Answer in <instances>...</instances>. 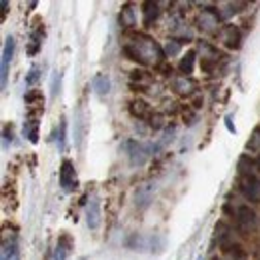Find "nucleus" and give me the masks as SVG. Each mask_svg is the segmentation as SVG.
Instances as JSON below:
<instances>
[{"mask_svg": "<svg viewBox=\"0 0 260 260\" xmlns=\"http://www.w3.org/2000/svg\"><path fill=\"white\" fill-rule=\"evenodd\" d=\"M216 66H218V60H214V58H210V56H202V60H200V70H202L206 76H212L214 70H216Z\"/></svg>", "mask_w": 260, "mask_h": 260, "instance_id": "obj_23", "label": "nucleus"}, {"mask_svg": "<svg viewBox=\"0 0 260 260\" xmlns=\"http://www.w3.org/2000/svg\"><path fill=\"white\" fill-rule=\"evenodd\" d=\"M2 258L0 260H20V250L16 242V234H2Z\"/></svg>", "mask_w": 260, "mask_h": 260, "instance_id": "obj_13", "label": "nucleus"}, {"mask_svg": "<svg viewBox=\"0 0 260 260\" xmlns=\"http://www.w3.org/2000/svg\"><path fill=\"white\" fill-rule=\"evenodd\" d=\"M180 46H182V42H180V40H176V38H170V40L164 44V54L172 58V56H176V54L180 52Z\"/></svg>", "mask_w": 260, "mask_h": 260, "instance_id": "obj_25", "label": "nucleus"}, {"mask_svg": "<svg viewBox=\"0 0 260 260\" xmlns=\"http://www.w3.org/2000/svg\"><path fill=\"white\" fill-rule=\"evenodd\" d=\"M40 74H42V68L40 66H32L30 72L26 74V84H36L40 80Z\"/></svg>", "mask_w": 260, "mask_h": 260, "instance_id": "obj_29", "label": "nucleus"}, {"mask_svg": "<svg viewBox=\"0 0 260 260\" xmlns=\"http://www.w3.org/2000/svg\"><path fill=\"white\" fill-rule=\"evenodd\" d=\"M12 56H14V36H8L4 40V48H2V72H0V84H2V90L6 88V80H8V66L12 62Z\"/></svg>", "mask_w": 260, "mask_h": 260, "instance_id": "obj_9", "label": "nucleus"}, {"mask_svg": "<svg viewBox=\"0 0 260 260\" xmlns=\"http://www.w3.org/2000/svg\"><path fill=\"white\" fill-rule=\"evenodd\" d=\"M170 86L180 96H192L196 92V82L190 76H176L170 80Z\"/></svg>", "mask_w": 260, "mask_h": 260, "instance_id": "obj_10", "label": "nucleus"}, {"mask_svg": "<svg viewBox=\"0 0 260 260\" xmlns=\"http://www.w3.org/2000/svg\"><path fill=\"white\" fill-rule=\"evenodd\" d=\"M24 136H26V140H30V142H38V118H28L26 116V120H24Z\"/></svg>", "mask_w": 260, "mask_h": 260, "instance_id": "obj_21", "label": "nucleus"}, {"mask_svg": "<svg viewBox=\"0 0 260 260\" xmlns=\"http://www.w3.org/2000/svg\"><path fill=\"white\" fill-rule=\"evenodd\" d=\"M234 222H236V228L240 230V232H252L256 224H258V214L254 212V208L252 206H248V204H240L238 208H236V216H234Z\"/></svg>", "mask_w": 260, "mask_h": 260, "instance_id": "obj_1", "label": "nucleus"}, {"mask_svg": "<svg viewBox=\"0 0 260 260\" xmlns=\"http://www.w3.org/2000/svg\"><path fill=\"white\" fill-rule=\"evenodd\" d=\"M86 224L88 228L96 230L100 226V202H98L96 196H92V200L88 202V208H86Z\"/></svg>", "mask_w": 260, "mask_h": 260, "instance_id": "obj_15", "label": "nucleus"}, {"mask_svg": "<svg viewBox=\"0 0 260 260\" xmlns=\"http://www.w3.org/2000/svg\"><path fill=\"white\" fill-rule=\"evenodd\" d=\"M72 248H74L72 236L68 232H62L58 236V240H56V246H54V260H66L68 254L72 252Z\"/></svg>", "mask_w": 260, "mask_h": 260, "instance_id": "obj_14", "label": "nucleus"}, {"mask_svg": "<svg viewBox=\"0 0 260 260\" xmlns=\"http://www.w3.org/2000/svg\"><path fill=\"white\" fill-rule=\"evenodd\" d=\"M238 190L250 202H258L260 200V176L258 174H248V176H240L238 178Z\"/></svg>", "mask_w": 260, "mask_h": 260, "instance_id": "obj_3", "label": "nucleus"}, {"mask_svg": "<svg viewBox=\"0 0 260 260\" xmlns=\"http://www.w3.org/2000/svg\"><path fill=\"white\" fill-rule=\"evenodd\" d=\"M0 6H2V20H4V18H6V14H8V2H6V0H2V2H0Z\"/></svg>", "mask_w": 260, "mask_h": 260, "instance_id": "obj_35", "label": "nucleus"}, {"mask_svg": "<svg viewBox=\"0 0 260 260\" xmlns=\"http://www.w3.org/2000/svg\"><path fill=\"white\" fill-rule=\"evenodd\" d=\"M124 150L128 152L130 164H132V166H142V164L148 160V156H150V152H152L154 148H150V146H146V144H142V142L130 138V140L124 142Z\"/></svg>", "mask_w": 260, "mask_h": 260, "instance_id": "obj_2", "label": "nucleus"}, {"mask_svg": "<svg viewBox=\"0 0 260 260\" xmlns=\"http://www.w3.org/2000/svg\"><path fill=\"white\" fill-rule=\"evenodd\" d=\"M128 88L130 90H134V92H138V94H144V92H148L150 86H146V84H136V82H128Z\"/></svg>", "mask_w": 260, "mask_h": 260, "instance_id": "obj_32", "label": "nucleus"}, {"mask_svg": "<svg viewBox=\"0 0 260 260\" xmlns=\"http://www.w3.org/2000/svg\"><path fill=\"white\" fill-rule=\"evenodd\" d=\"M254 170H256V160L254 158H250V156H240V160H238V174L240 176H248V174H254Z\"/></svg>", "mask_w": 260, "mask_h": 260, "instance_id": "obj_22", "label": "nucleus"}, {"mask_svg": "<svg viewBox=\"0 0 260 260\" xmlns=\"http://www.w3.org/2000/svg\"><path fill=\"white\" fill-rule=\"evenodd\" d=\"M126 108H128L130 116L136 118V120H140V122H148V120L152 118V114L156 112L144 98H140V96L130 98L128 102H126Z\"/></svg>", "mask_w": 260, "mask_h": 260, "instance_id": "obj_4", "label": "nucleus"}, {"mask_svg": "<svg viewBox=\"0 0 260 260\" xmlns=\"http://www.w3.org/2000/svg\"><path fill=\"white\" fill-rule=\"evenodd\" d=\"M194 62H196V50H186V54L180 58V62H178V72L182 74V76H190L192 74V70H194Z\"/></svg>", "mask_w": 260, "mask_h": 260, "instance_id": "obj_17", "label": "nucleus"}, {"mask_svg": "<svg viewBox=\"0 0 260 260\" xmlns=\"http://www.w3.org/2000/svg\"><path fill=\"white\" fill-rule=\"evenodd\" d=\"M30 34H28V44H26V52L28 56H36L42 48V40H44V22L40 16H36L30 24Z\"/></svg>", "mask_w": 260, "mask_h": 260, "instance_id": "obj_5", "label": "nucleus"}, {"mask_svg": "<svg viewBox=\"0 0 260 260\" xmlns=\"http://www.w3.org/2000/svg\"><path fill=\"white\" fill-rule=\"evenodd\" d=\"M92 86H94V90H96L98 96H102V98L110 92V80H108V76H106V74H96V76H94Z\"/></svg>", "mask_w": 260, "mask_h": 260, "instance_id": "obj_19", "label": "nucleus"}, {"mask_svg": "<svg viewBox=\"0 0 260 260\" xmlns=\"http://www.w3.org/2000/svg\"><path fill=\"white\" fill-rule=\"evenodd\" d=\"M2 138H4V146H8V142H12V124H4Z\"/></svg>", "mask_w": 260, "mask_h": 260, "instance_id": "obj_31", "label": "nucleus"}, {"mask_svg": "<svg viewBox=\"0 0 260 260\" xmlns=\"http://www.w3.org/2000/svg\"><path fill=\"white\" fill-rule=\"evenodd\" d=\"M154 72H158V74H162V76H172L174 68H172V64H170L168 60H162V62L154 64Z\"/></svg>", "mask_w": 260, "mask_h": 260, "instance_id": "obj_28", "label": "nucleus"}, {"mask_svg": "<svg viewBox=\"0 0 260 260\" xmlns=\"http://www.w3.org/2000/svg\"><path fill=\"white\" fill-rule=\"evenodd\" d=\"M80 260H86V258H80Z\"/></svg>", "mask_w": 260, "mask_h": 260, "instance_id": "obj_37", "label": "nucleus"}, {"mask_svg": "<svg viewBox=\"0 0 260 260\" xmlns=\"http://www.w3.org/2000/svg\"><path fill=\"white\" fill-rule=\"evenodd\" d=\"M130 82L150 86V82H152V74H150L148 70H144V68H134V70L130 72Z\"/></svg>", "mask_w": 260, "mask_h": 260, "instance_id": "obj_20", "label": "nucleus"}, {"mask_svg": "<svg viewBox=\"0 0 260 260\" xmlns=\"http://www.w3.org/2000/svg\"><path fill=\"white\" fill-rule=\"evenodd\" d=\"M218 40L230 48V50H238L240 44H242V32L238 26H232V24H226L224 28L218 30Z\"/></svg>", "mask_w": 260, "mask_h": 260, "instance_id": "obj_8", "label": "nucleus"}, {"mask_svg": "<svg viewBox=\"0 0 260 260\" xmlns=\"http://www.w3.org/2000/svg\"><path fill=\"white\" fill-rule=\"evenodd\" d=\"M246 150H250V152H258L260 150V126L252 130V134H250V138L246 142Z\"/></svg>", "mask_w": 260, "mask_h": 260, "instance_id": "obj_24", "label": "nucleus"}, {"mask_svg": "<svg viewBox=\"0 0 260 260\" xmlns=\"http://www.w3.org/2000/svg\"><path fill=\"white\" fill-rule=\"evenodd\" d=\"M58 178H60V188L64 190L66 194L76 190V186H78V182H76V166H74L72 160H68V158L62 160Z\"/></svg>", "mask_w": 260, "mask_h": 260, "instance_id": "obj_6", "label": "nucleus"}, {"mask_svg": "<svg viewBox=\"0 0 260 260\" xmlns=\"http://www.w3.org/2000/svg\"><path fill=\"white\" fill-rule=\"evenodd\" d=\"M24 102L28 106L26 116L28 118H40V114L44 112V94L38 88H32V90H28L24 94Z\"/></svg>", "mask_w": 260, "mask_h": 260, "instance_id": "obj_7", "label": "nucleus"}, {"mask_svg": "<svg viewBox=\"0 0 260 260\" xmlns=\"http://www.w3.org/2000/svg\"><path fill=\"white\" fill-rule=\"evenodd\" d=\"M60 80H62V74L60 72H54L52 74V96H58L60 94Z\"/></svg>", "mask_w": 260, "mask_h": 260, "instance_id": "obj_30", "label": "nucleus"}, {"mask_svg": "<svg viewBox=\"0 0 260 260\" xmlns=\"http://www.w3.org/2000/svg\"><path fill=\"white\" fill-rule=\"evenodd\" d=\"M56 142H58V148L64 150L66 148V118L64 116L60 118V124H58V140H56Z\"/></svg>", "mask_w": 260, "mask_h": 260, "instance_id": "obj_27", "label": "nucleus"}, {"mask_svg": "<svg viewBox=\"0 0 260 260\" xmlns=\"http://www.w3.org/2000/svg\"><path fill=\"white\" fill-rule=\"evenodd\" d=\"M146 124H148L152 130H162L164 124H166V122H164V114L162 112H154V114H152V118H150Z\"/></svg>", "mask_w": 260, "mask_h": 260, "instance_id": "obj_26", "label": "nucleus"}, {"mask_svg": "<svg viewBox=\"0 0 260 260\" xmlns=\"http://www.w3.org/2000/svg\"><path fill=\"white\" fill-rule=\"evenodd\" d=\"M196 26L202 30V32H216L218 34V16L216 12H208V10H202L196 18Z\"/></svg>", "mask_w": 260, "mask_h": 260, "instance_id": "obj_11", "label": "nucleus"}, {"mask_svg": "<svg viewBox=\"0 0 260 260\" xmlns=\"http://www.w3.org/2000/svg\"><path fill=\"white\" fill-rule=\"evenodd\" d=\"M122 54H124V56H126L128 60L136 62V64H140L142 68L150 64V62H148V60H146V58H144V56H142V54H140V52L136 50V46H134V44H130V42L122 44Z\"/></svg>", "mask_w": 260, "mask_h": 260, "instance_id": "obj_18", "label": "nucleus"}, {"mask_svg": "<svg viewBox=\"0 0 260 260\" xmlns=\"http://www.w3.org/2000/svg\"><path fill=\"white\" fill-rule=\"evenodd\" d=\"M182 118H184V122H186V124H188V126H192V122H194V114H192V112H190V110H188V108H186V110H184V112H182Z\"/></svg>", "mask_w": 260, "mask_h": 260, "instance_id": "obj_33", "label": "nucleus"}, {"mask_svg": "<svg viewBox=\"0 0 260 260\" xmlns=\"http://www.w3.org/2000/svg\"><path fill=\"white\" fill-rule=\"evenodd\" d=\"M132 8H134V4H132V2H126V4L120 8L118 22H120V26H122L124 30H132V28H134V24H136V14L132 12Z\"/></svg>", "mask_w": 260, "mask_h": 260, "instance_id": "obj_16", "label": "nucleus"}, {"mask_svg": "<svg viewBox=\"0 0 260 260\" xmlns=\"http://www.w3.org/2000/svg\"><path fill=\"white\" fill-rule=\"evenodd\" d=\"M202 104H204V100H202V96H194L192 100H190V106H192L194 110H198V108H200Z\"/></svg>", "mask_w": 260, "mask_h": 260, "instance_id": "obj_34", "label": "nucleus"}, {"mask_svg": "<svg viewBox=\"0 0 260 260\" xmlns=\"http://www.w3.org/2000/svg\"><path fill=\"white\" fill-rule=\"evenodd\" d=\"M226 124H228V130H230V132H234V126H232V118H230V116H226Z\"/></svg>", "mask_w": 260, "mask_h": 260, "instance_id": "obj_36", "label": "nucleus"}, {"mask_svg": "<svg viewBox=\"0 0 260 260\" xmlns=\"http://www.w3.org/2000/svg\"><path fill=\"white\" fill-rule=\"evenodd\" d=\"M160 16V4L158 2H152V0H146L142 2V26L144 28H150Z\"/></svg>", "mask_w": 260, "mask_h": 260, "instance_id": "obj_12", "label": "nucleus"}]
</instances>
